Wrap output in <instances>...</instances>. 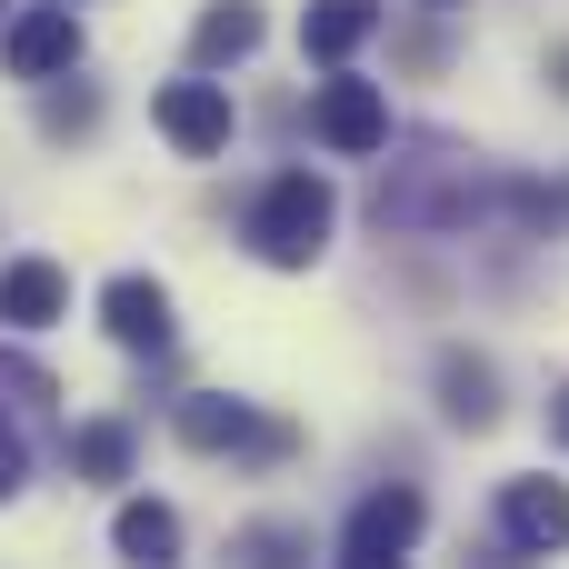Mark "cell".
Listing matches in <instances>:
<instances>
[{"mask_svg": "<svg viewBox=\"0 0 569 569\" xmlns=\"http://www.w3.org/2000/svg\"><path fill=\"white\" fill-rule=\"evenodd\" d=\"M330 220H340V200H330L320 170H270L240 230H250V250H260L270 270H310V260L330 250Z\"/></svg>", "mask_w": 569, "mask_h": 569, "instance_id": "obj_1", "label": "cell"}, {"mask_svg": "<svg viewBox=\"0 0 569 569\" xmlns=\"http://www.w3.org/2000/svg\"><path fill=\"white\" fill-rule=\"evenodd\" d=\"M170 430H180L190 450H220V460H290V450H300L290 420H260L250 400H220V390L170 400Z\"/></svg>", "mask_w": 569, "mask_h": 569, "instance_id": "obj_2", "label": "cell"}, {"mask_svg": "<svg viewBox=\"0 0 569 569\" xmlns=\"http://www.w3.org/2000/svg\"><path fill=\"white\" fill-rule=\"evenodd\" d=\"M310 130H320V150H340V160H370V150H390V100H380V80H350V70H330V80L310 90Z\"/></svg>", "mask_w": 569, "mask_h": 569, "instance_id": "obj_3", "label": "cell"}, {"mask_svg": "<svg viewBox=\"0 0 569 569\" xmlns=\"http://www.w3.org/2000/svg\"><path fill=\"white\" fill-rule=\"evenodd\" d=\"M420 490H370L360 510H350V530H340V569H400L410 560V540H420Z\"/></svg>", "mask_w": 569, "mask_h": 569, "instance_id": "obj_4", "label": "cell"}, {"mask_svg": "<svg viewBox=\"0 0 569 569\" xmlns=\"http://www.w3.org/2000/svg\"><path fill=\"white\" fill-rule=\"evenodd\" d=\"M150 120L170 130L180 160H220V150H230V90H220V80H170V90L150 100Z\"/></svg>", "mask_w": 569, "mask_h": 569, "instance_id": "obj_5", "label": "cell"}, {"mask_svg": "<svg viewBox=\"0 0 569 569\" xmlns=\"http://www.w3.org/2000/svg\"><path fill=\"white\" fill-rule=\"evenodd\" d=\"M500 530H510V550H530V560L569 550V480H510V490H500Z\"/></svg>", "mask_w": 569, "mask_h": 569, "instance_id": "obj_6", "label": "cell"}, {"mask_svg": "<svg viewBox=\"0 0 569 569\" xmlns=\"http://www.w3.org/2000/svg\"><path fill=\"white\" fill-rule=\"evenodd\" d=\"M100 330H110L120 350H160V340H170V290L140 280V270H120V280L100 290Z\"/></svg>", "mask_w": 569, "mask_h": 569, "instance_id": "obj_7", "label": "cell"}, {"mask_svg": "<svg viewBox=\"0 0 569 569\" xmlns=\"http://www.w3.org/2000/svg\"><path fill=\"white\" fill-rule=\"evenodd\" d=\"M70 60H80V20H70V0L10 20V70H20V80H50V70H70Z\"/></svg>", "mask_w": 569, "mask_h": 569, "instance_id": "obj_8", "label": "cell"}, {"mask_svg": "<svg viewBox=\"0 0 569 569\" xmlns=\"http://www.w3.org/2000/svg\"><path fill=\"white\" fill-rule=\"evenodd\" d=\"M60 310H70V270L60 260H10L0 270V320L10 330H50Z\"/></svg>", "mask_w": 569, "mask_h": 569, "instance_id": "obj_9", "label": "cell"}, {"mask_svg": "<svg viewBox=\"0 0 569 569\" xmlns=\"http://www.w3.org/2000/svg\"><path fill=\"white\" fill-rule=\"evenodd\" d=\"M260 30H270V20H260V0H210V10L190 20V60H200V70L250 60V50H260Z\"/></svg>", "mask_w": 569, "mask_h": 569, "instance_id": "obj_10", "label": "cell"}, {"mask_svg": "<svg viewBox=\"0 0 569 569\" xmlns=\"http://www.w3.org/2000/svg\"><path fill=\"white\" fill-rule=\"evenodd\" d=\"M110 550H120L130 569H170V560H180V510H160V500H120Z\"/></svg>", "mask_w": 569, "mask_h": 569, "instance_id": "obj_11", "label": "cell"}, {"mask_svg": "<svg viewBox=\"0 0 569 569\" xmlns=\"http://www.w3.org/2000/svg\"><path fill=\"white\" fill-rule=\"evenodd\" d=\"M370 30H380V0H310V20H300V50L340 70V60H350Z\"/></svg>", "mask_w": 569, "mask_h": 569, "instance_id": "obj_12", "label": "cell"}, {"mask_svg": "<svg viewBox=\"0 0 569 569\" xmlns=\"http://www.w3.org/2000/svg\"><path fill=\"white\" fill-rule=\"evenodd\" d=\"M440 410H450L460 430H490V420H500V370L470 360V350H450V360H440Z\"/></svg>", "mask_w": 569, "mask_h": 569, "instance_id": "obj_13", "label": "cell"}, {"mask_svg": "<svg viewBox=\"0 0 569 569\" xmlns=\"http://www.w3.org/2000/svg\"><path fill=\"white\" fill-rule=\"evenodd\" d=\"M70 470L80 480H130V420H80L70 430Z\"/></svg>", "mask_w": 569, "mask_h": 569, "instance_id": "obj_14", "label": "cell"}, {"mask_svg": "<svg viewBox=\"0 0 569 569\" xmlns=\"http://www.w3.org/2000/svg\"><path fill=\"white\" fill-rule=\"evenodd\" d=\"M310 560V530H290V520H250L240 530V569H300Z\"/></svg>", "mask_w": 569, "mask_h": 569, "instance_id": "obj_15", "label": "cell"}, {"mask_svg": "<svg viewBox=\"0 0 569 569\" xmlns=\"http://www.w3.org/2000/svg\"><path fill=\"white\" fill-rule=\"evenodd\" d=\"M0 390H10L20 410H40V400H60V390H50V370H40V360H20V350H0Z\"/></svg>", "mask_w": 569, "mask_h": 569, "instance_id": "obj_16", "label": "cell"}, {"mask_svg": "<svg viewBox=\"0 0 569 569\" xmlns=\"http://www.w3.org/2000/svg\"><path fill=\"white\" fill-rule=\"evenodd\" d=\"M40 120H50V130H90V120H100V100H90V90H70V100H50Z\"/></svg>", "mask_w": 569, "mask_h": 569, "instance_id": "obj_17", "label": "cell"}, {"mask_svg": "<svg viewBox=\"0 0 569 569\" xmlns=\"http://www.w3.org/2000/svg\"><path fill=\"white\" fill-rule=\"evenodd\" d=\"M20 470H30V450H20V430H10V420H0V500H10V490H20Z\"/></svg>", "mask_w": 569, "mask_h": 569, "instance_id": "obj_18", "label": "cell"}, {"mask_svg": "<svg viewBox=\"0 0 569 569\" xmlns=\"http://www.w3.org/2000/svg\"><path fill=\"white\" fill-rule=\"evenodd\" d=\"M550 440H560V450H569V380H560V390H550Z\"/></svg>", "mask_w": 569, "mask_h": 569, "instance_id": "obj_19", "label": "cell"}, {"mask_svg": "<svg viewBox=\"0 0 569 569\" xmlns=\"http://www.w3.org/2000/svg\"><path fill=\"white\" fill-rule=\"evenodd\" d=\"M550 80H560V100H569V40H560V50H550Z\"/></svg>", "mask_w": 569, "mask_h": 569, "instance_id": "obj_20", "label": "cell"}, {"mask_svg": "<svg viewBox=\"0 0 569 569\" xmlns=\"http://www.w3.org/2000/svg\"><path fill=\"white\" fill-rule=\"evenodd\" d=\"M460 569H470V560H460ZM480 569H520V560H510V550H490V560H480Z\"/></svg>", "mask_w": 569, "mask_h": 569, "instance_id": "obj_21", "label": "cell"}, {"mask_svg": "<svg viewBox=\"0 0 569 569\" xmlns=\"http://www.w3.org/2000/svg\"><path fill=\"white\" fill-rule=\"evenodd\" d=\"M440 10H450V0H440Z\"/></svg>", "mask_w": 569, "mask_h": 569, "instance_id": "obj_22", "label": "cell"}]
</instances>
